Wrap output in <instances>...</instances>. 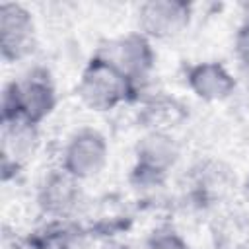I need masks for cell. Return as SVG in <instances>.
<instances>
[{"mask_svg":"<svg viewBox=\"0 0 249 249\" xmlns=\"http://www.w3.org/2000/svg\"><path fill=\"white\" fill-rule=\"evenodd\" d=\"M56 107V89L51 74L43 68H35L23 76V80L10 82L2 91V117L0 123L23 121L39 126Z\"/></svg>","mask_w":249,"mask_h":249,"instance_id":"obj_1","label":"cell"},{"mask_svg":"<svg viewBox=\"0 0 249 249\" xmlns=\"http://www.w3.org/2000/svg\"><path fill=\"white\" fill-rule=\"evenodd\" d=\"M136 86L138 84L99 53L86 64L78 82V95L86 107L103 113L134 99L138 91Z\"/></svg>","mask_w":249,"mask_h":249,"instance_id":"obj_2","label":"cell"},{"mask_svg":"<svg viewBox=\"0 0 249 249\" xmlns=\"http://www.w3.org/2000/svg\"><path fill=\"white\" fill-rule=\"evenodd\" d=\"M179 160V144L169 132L148 130L134 148L130 181L136 187L160 185Z\"/></svg>","mask_w":249,"mask_h":249,"instance_id":"obj_3","label":"cell"},{"mask_svg":"<svg viewBox=\"0 0 249 249\" xmlns=\"http://www.w3.org/2000/svg\"><path fill=\"white\" fill-rule=\"evenodd\" d=\"M109 160V146L107 138L95 128H80L76 130L64 150H62V163L60 167L78 181L95 177Z\"/></svg>","mask_w":249,"mask_h":249,"instance_id":"obj_4","label":"cell"},{"mask_svg":"<svg viewBox=\"0 0 249 249\" xmlns=\"http://www.w3.org/2000/svg\"><path fill=\"white\" fill-rule=\"evenodd\" d=\"M35 49V23L31 12L16 2L0 4V53L6 62L29 56Z\"/></svg>","mask_w":249,"mask_h":249,"instance_id":"obj_5","label":"cell"},{"mask_svg":"<svg viewBox=\"0 0 249 249\" xmlns=\"http://www.w3.org/2000/svg\"><path fill=\"white\" fill-rule=\"evenodd\" d=\"M193 8L183 0H150L138 8V31L152 39H173L191 23Z\"/></svg>","mask_w":249,"mask_h":249,"instance_id":"obj_6","label":"cell"},{"mask_svg":"<svg viewBox=\"0 0 249 249\" xmlns=\"http://www.w3.org/2000/svg\"><path fill=\"white\" fill-rule=\"evenodd\" d=\"M82 198L80 181L62 167L43 177L37 189V206L51 220H68Z\"/></svg>","mask_w":249,"mask_h":249,"instance_id":"obj_7","label":"cell"},{"mask_svg":"<svg viewBox=\"0 0 249 249\" xmlns=\"http://www.w3.org/2000/svg\"><path fill=\"white\" fill-rule=\"evenodd\" d=\"M103 54L117 68H121L134 84L148 78L156 62L152 41L140 31H132L124 37H119L117 41L111 43L109 51Z\"/></svg>","mask_w":249,"mask_h":249,"instance_id":"obj_8","label":"cell"},{"mask_svg":"<svg viewBox=\"0 0 249 249\" xmlns=\"http://www.w3.org/2000/svg\"><path fill=\"white\" fill-rule=\"evenodd\" d=\"M39 146L37 126L23 121L2 123V177L4 181L10 175H16L23 163L33 158Z\"/></svg>","mask_w":249,"mask_h":249,"instance_id":"obj_9","label":"cell"},{"mask_svg":"<svg viewBox=\"0 0 249 249\" xmlns=\"http://www.w3.org/2000/svg\"><path fill=\"white\" fill-rule=\"evenodd\" d=\"M230 185L231 173L220 161H198L189 173V196L198 208H206L222 200Z\"/></svg>","mask_w":249,"mask_h":249,"instance_id":"obj_10","label":"cell"},{"mask_svg":"<svg viewBox=\"0 0 249 249\" xmlns=\"http://www.w3.org/2000/svg\"><path fill=\"white\" fill-rule=\"evenodd\" d=\"M187 86L202 101H224L233 93L235 78L224 64L206 60L187 68Z\"/></svg>","mask_w":249,"mask_h":249,"instance_id":"obj_11","label":"cell"},{"mask_svg":"<svg viewBox=\"0 0 249 249\" xmlns=\"http://www.w3.org/2000/svg\"><path fill=\"white\" fill-rule=\"evenodd\" d=\"M187 117L185 107L167 95H152L150 99L144 101L140 109V123L148 130H158V132H167L171 126H177L183 119Z\"/></svg>","mask_w":249,"mask_h":249,"instance_id":"obj_12","label":"cell"},{"mask_svg":"<svg viewBox=\"0 0 249 249\" xmlns=\"http://www.w3.org/2000/svg\"><path fill=\"white\" fill-rule=\"evenodd\" d=\"M241 212H226L212 222V243L216 249H245L249 243V222Z\"/></svg>","mask_w":249,"mask_h":249,"instance_id":"obj_13","label":"cell"},{"mask_svg":"<svg viewBox=\"0 0 249 249\" xmlns=\"http://www.w3.org/2000/svg\"><path fill=\"white\" fill-rule=\"evenodd\" d=\"M146 249H191V247L173 228H158L148 237Z\"/></svg>","mask_w":249,"mask_h":249,"instance_id":"obj_14","label":"cell"},{"mask_svg":"<svg viewBox=\"0 0 249 249\" xmlns=\"http://www.w3.org/2000/svg\"><path fill=\"white\" fill-rule=\"evenodd\" d=\"M235 53L245 68H249V4H245V18L235 33Z\"/></svg>","mask_w":249,"mask_h":249,"instance_id":"obj_15","label":"cell"},{"mask_svg":"<svg viewBox=\"0 0 249 249\" xmlns=\"http://www.w3.org/2000/svg\"><path fill=\"white\" fill-rule=\"evenodd\" d=\"M243 195H245V198L249 200V175L245 177V183H243Z\"/></svg>","mask_w":249,"mask_h":249,"instance_id":"obj_16","label":"cell"},{"mask_svg":"<svg viewBox=\"0 0 249 249\" xmlns=\"http://www.w3.org/2000/svg\"><path fill=\"white\" fill-rule=\"evenodd\" d=\"M107 249H130V247L124 245V243H113V245H109Z\"/></svg>","mask_w":249,"mask_h":249,"instance_id":"obj_17","label":"cell"}]
</instances>
